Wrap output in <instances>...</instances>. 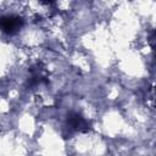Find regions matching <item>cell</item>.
<instances>
[{
    "label": "cell",
    "instance_id": "2",
    "mask_svg": "<svg viewBox=\"0 0 156 156\" xmlns=\"http://www.w3.org/2000/svg\"><path fill=\"white\" fill-rule=\"evenodd\" d=\"M66 123L69 129H73L76 132H80V133H88L89 130H91V127H93L91 121L84 118L78 112H69L67 115Z\"/></svg>",
    "mask_w": 156,
    "mask_h": 156
},
{
    "label": "cell",
    "instance_id": "1",
    "mask_svg": "<svg viewBox=\"0 0 156 156\" xmlns=\"http://www.w3.org/2000/svg\"><path fill=\"white\" fill-rule=\"evenodd\" d=\"M24 21L17 15H5L0 17V29L7 35H13L23 27Z\"/></svg>",
    "mask_w": 156,
    "mask_h": 156
}]
</instances>
